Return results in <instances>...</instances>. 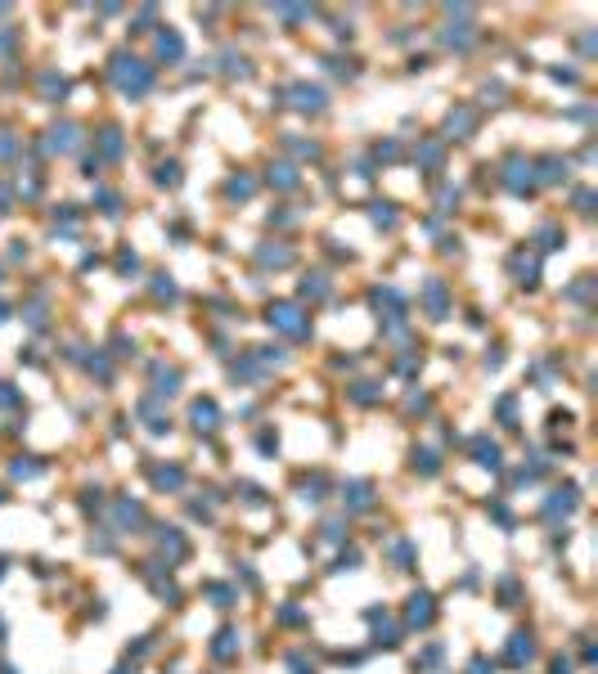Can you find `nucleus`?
<instances>
[{
  "label": "nucleus",
  "mask_w": 598,
  "mask_h": 674,
  "mask_svg": "<svg viewBox=\"0 0 598 674\" xmlns=\"http://www.w3.org/2000/svg\"><path fill=\"white\" fill-rule=\"evenodd\" d=\"M113 77H117V85L126 95H144L153 85V72L140 64V59H117V68H113Z\"/></svg>",
  "instance_id": "obj_1"
},
{
  "label": "nucleus",
  "mask_w": 598,
  "mask_h": 674,
  "mask_svg": "<svg viewBox=\"0 0 598 674\" xmlns=\"http://www.w3.org/2000/svg\"><path fill=\"white\" fill-rule=\"evenodd\" d=\"M270 324L288 328V333H297V337L306 333V320H301V315H297V306H275V311H270Z\"/></svg>",
  "instance_id": "obj_2"
},
{
  "label": "nucleus",
  "mask_w": 598,
  "mask_h": 674,
  "mask_svg": "<svg viewBox=\"0 0 598 674\" xmlns=\"http://www.w3.org/2000/svg\"><path fill=\"white\" fill-rule=\"evenodd\" d=\"M292 95H297V108H324V90H315V85H292Z\"/></svg>",
  "instance_id": "obj_3"
},
{
  "label": "nucleus",
  "mask_w": 598,
  "mask_h": 674,
  "mask_svg": "<svg viewBox=\"0 0 598 674\" xmlns=\"http://www.w3.org/2000/svg\"><path fill=\"white\" fill-rule=\"evenodd\" d=\"M409 603H414L409 607V625H427V620H432V598H427V594H414Z\"/></svg>",
  "instance_id": "obj_4"
},
{
  "label": "nucleus",
  "mask_w": 598,
  "mask_h": 674,
  "mask_svg": "<svg viewBox=\"0 0 598 674\" xmlns=\"http://www.w3.org/2000/svg\"><path fill=\"white\" fill-rule=\"evenodd\" d=\"M193 423H198V427H216V404L212 400H198V404H193Z\"/></svg>",
  "instance_id": "obj_5"
},
{
  "label": "nucleus",
  "mask_w": 598,
  "mask_h": 674,
  "mask_svg": "<svg viewBox=\"0 0 598 674\" xmlns=\"http://www.w3.org/2000/svg\"><path fill=\"white\" fill-rule=\"evenodd\" d=\"M157 50L171 54V59H180V36L176 32H162V36H157Z\"/></svg>",
  "instance_id": "obj_6"
},
{
  "label": "nucleus",
  "mask_w": 598,
  "mask_h": 674,
  "mask_svg": "<svg viewBox=\"0 0 598 674\" xmlns=\"http://www.w3.org/2000/svg\"><path fill=\"white\" fill-rule=\"evenodd\" d=\"M450 131H472V113H468V108L450 113Z\"/></svg>",
  "instance_id": "obj_7"
},
{
  "label": "nucleus",
  "mask_w": 598,
  "mask_h": 674,
  "mask_svg": "<svg viewBox=\"0 0 598 674\" xmlns=\"http://www.w3.org/2000/svg\"><path fill=\"white\" fill-rule=\"evenodd\" d=\"M72 135H77V131H72V126H64V131H54V140H50V149H72V144H77V140H72Z\"/></svg>",
  "instance_id": "obj_8"
},
{
  "label": "nucleus",
  "mask_w": 598,
  "mask_h": 674,
  "mask_svg": "<svg viewBox=\"0 0 598 674\" xmlns=\"http://www.w3.org/2000/svg\"><path fill=\"white\" fill-rule=\"evenodd\" d=\"M117 149H121L117 131H104V153H108V157H117Z\"/></svg>",
  "instance_id": "obj_9"
},
{
  "label": "nucleus",
  "mask_w": 598,
  "mask_h": 674,
  "mask_svg": "<svg viewBox=\"0 0 598 674\" xmlns=\"http://www.w3.org/2000/svg\"><path fill=\"white\" fill-rule=\"evenodd\" d=\"M508 656H513V661H522V656H531V643H522V634H518V643H513V647H508Z\"/></svg>",
  "instance_id": "obj_10"
},
{
  "label": "nucleus",
  "mask_w": 598,
  "mask_h": 674,
  "mask_svg": "<svg viewBox=\"0 0 598 674\" xmlns=\"http://www.w3.org/2000/svg\"><path fill=\"white\" fill-rule=\"evenodd\" d=\"M229 193H234V198H248V193H252V180H234Z\"/></svg>",
  "instance_id": "obj_11"
}]
</instances>
